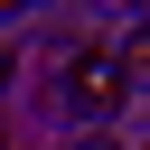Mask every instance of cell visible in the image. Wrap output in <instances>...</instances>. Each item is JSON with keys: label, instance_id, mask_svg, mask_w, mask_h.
Instances as JSON below:
<instances>
[{"label": "cell", "instance_id": "obj_1", "mask_svg": "<svg viewBox=\"0 0 150 150\" xmlns=\"http://www.w3.org/2000/svg\"><path fill=\"white\" fill-rule=\"evenodd\" d=\"M122 94H131V84H122V66H112V56H75V75H66V103H75L84 122L122 112Z\"/></svg>", "mask_w": 150, "mask_h": 150}, {"label": "cell", "instance_id": "obj_2", "mask_svg": "<svg viewBox=\"0 0 150 150\" xmlns=\"http://www.w3.org/2000/svg\"><path fill=\"white\" fill-rule=\"evenodd\" d=\"M112 66H122V84H150V28H131V38H122V56H112Z\"/></svg>", "mask_w": 150, "mask_h": 150}, {"label": "cell", "instance_id": "obj_3", "mask_svg": "<svg viewBox=\"0 0 150 150\" xmlns=\"http://www.w3.org/2000/svg\"><path fill=\"white\" fill-rule=\"evenodd\" d=\"M9 75H19V56H9V47H0V84H9Z\"/></svg>", "mask_w": 150, "mask_h": 150}]
</instances>
